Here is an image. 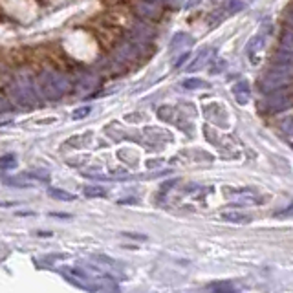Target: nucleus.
I'll return each mask as SVG.
<instances>
[{"label": "nucleus", "mask_w": 293, "mask_h": 293, "mask_svg": "<svg viewBox=\"0 0 293 293\" xmlns=\"http://www.w3.org/2000/svg\"><path fill=\"white\" fill-rule=\"evenodd\" d=\"M38 88L46 99L57 101L70 90V82L66 77L57 72H43L38 75Z\"/></svg>", "instance_id": "obj_1"}, {"label": "nucleus", "mask_w": 293, "mask_h": 293, "mask_svg": "<svg viewBox=\"0 0 293 293\" xmlns=\"http://www.w3.org/2000/svg\"><path fill=\"white\" fill-rule=\"evenodd\" d=\"M293 81V73L286 72V70H279V68L271 66L266 77L262 79V90L271 92V90H279V88L286 87Z\"/></svg>", "instance_id": "obj_2"}, {"label": "nucleus", "mask_w": 293, "mask_h": 293, "mask_svg": "<svg viewBox=\"0 0 293 293\" xmlns=\"http://www.w3.org/2000/svg\"><path fill=\"white\" fill-rule=\"evenodd\" d=\"M13 96L17 99V103L26 108H33L35 106V97H33V92L29 90L28 87H22V85H17L13 88Z\"/></svg>", "instance_id": "obj_3"}, {"label": "nucleus", "mask_w": 293, "mask_h": 293, "mask_svg": "<svg viewBox=\"0 0 293 293\" xmlns=\"http://www.w3.org/2000/svg\"><path fill=\"white\" fill-rule=\"evenodd\" d=\"M233 96H235L236 103L238 105H247L249 103V97H251V87H249V82L247 81H238L233 87Z\"/></svg>", "instance_id": "obj_4"}, {"label": "nucleus", "mask_w": 293, "mask_h": 293, "mask_svg": "<svg viewBox=\"0 0 293 293\" xmlns=\"http://www.w3.org/2000/svg\"><path fill=\"white\" fill-rule=\"evenodd\" d=\"M192 43H194V40H192L191 35L180 31V33H176L173 38H171V44H169V52H171V53H174V52L178 53V52H182V50L187 48V46H191Z\"/></svg>", "instance_id": "obj_5"}, {"label": "nucleus", "mask_w": 293, "mask_h": 293, "mask_svg": "<svg viewBox=\"0 0 293 293\" xmlns=\"http://www.w3.org/2000/svg\"><path fill=\"white\" fill-rule=\"evenodd\" d=\"M273 66L279 68V70H286V72L293 73V52L284 50V52L277 53L273 61Z\"/></svg>", "instance_id": "obj_6"}, {"label": "nucleus", "mask_w": 293, "mask_h": 293, "mask_svg": "<svg viewBox=\"0 0 293 293\" xmlns=\"http://www.w3.org/2000/svg\"><path fill=\"white\" fill-rule=\"evenodd\" d=\"M291 103H293L291 94H284V92H280L279 96H275L269 99V108H271V110H282V108L289 106Z\"/></svg>", "instance_id": "obj_7"}, {"label": "nucleus", "mask_w": 293, "mask_h": 293, "mask_svg": "<svg viewBox=\"0 0 293 293\" xmlns=\"http://www.w3.org/2000/svg\"><path fill=\"white\" fill-rule=\"evenodd\" d=\"M211 55H213V50L211 48H207V50H202V52L198 53L196 55V59L192 61L191 64H189V72H198L200 68H203L207 63H209V59H211Z\"/></svg>", "instance_id": "obj_8"}, {"label": "nucleus", "mask_w": 293, "mask_h": 293, "mask_svg": "<svg viewBox=\"0 0 293 293\" xmlns=\"http://www.w3.org/2000/svg\"><path fill=\"white\" fill-rule=\"evenodd\" d=\"M222 218L226 222H231V224H249L251 217L244 215V213L238 211H231V213H222Z\"/></svg>", "instance_id": "obj_9"}, {"label": "nucleus", "mask_w": 293, "mask_h": 293, "mask_svg": "<svg viewBox=\"0 0 293 293\" xmlns=\"http://www.w3.org/2000/svg\"><path fill=\"white\" fill-rule=\"evenodd\" d=\"M48 194L53 198V200H61V202H72V200H75V196H73V194L66 192L64 189H57V187H50L48 189Z\"/></svg>", "instance_id": "obj_10"}, {"label": "nucleus", "mask_w": 293, "mask_h": 293, "mask_svg": "<svg viewBox=\"0 0 293 293\" xmlns=\"http://www.w3.org/2000/svg\"><path fill=\"white\" fill-rule=\"evenodd\" d=\"M158 6L154 4V2H150V0H145V2H141L140 6H138V11H140L143 17H156L158 15Z\"/></svg>", "instance_id": "obj_11"}, {"label": "nucleus", "mask_w": 293, "mask_h": 293, "mask_svg": "<svg viewBox=\"0 0 293 293\" xmlns=\"http://www.w3.org/2000/svg\"><path fill=\"white\" fill-rule=\"evenodd\" d=\"M96 87V79L94 77H81V81L77 82V90H79V94H87V92H90L92 88Z\"/></svg>", "instance_id": "obj_12"}, {"label": "nucleus", "mask_w": 293, "mask_h": 293, "mask_svg": "<svg viewBox=\"0 0 293 293\" xmlns=\"http://www.w3.org/2000/svg\"><path fill=\"white\" fill-rule=\"evenodd\" d=\"M203 112H205L207 119H211L213 123H220V106H218L217 103H213V105H209L207 108H203Z\"/></svg>", "instance_id": "obj_13"}, {"label": "nucleus", "mask_w": 293, "mask_h": 293, "mask_svg": "<svg viewBox=\"0 0 293 293\" xmlns=\"http://www.w3.org/2000/svg\"><path fill=\"white\" fill-rule=\"evenodd\" d=\"M182 87L183 88H187V90H196V88H203V87H207L205 85V81H202V79H185V81L182 82Z\"/></svg>", "instance_id": "obj_14"}, {"label": "nucleus", "mask_w": 293, "mask_h": 293, "mask_svg": "<svg viewBox=\"0 0 293 293\" xmlns=\"http://www.w3.org/2000/svg\"><path fill=\"white\" fill-rule=\"evenodd\" d=\"M280 43H282V48L288 50V52H293V29H288L284 31L282 37H280Z\"/></svg>", "instance_id": "obj_15"}, {"label": "nucleus", "mask_w": 293, "mask_h": 293, "mask_svg": "<svg viewBox=\"0 0 293 293\" xmlns=\"http://www.w3.org/2000/svg\"><path fill=\"white\" fill-rule=\"evenodd\" d=\"M280 130H282L286 136L293 138V115H289V117H284V119L280 121Z\"/></svg>", "instance_id": "obj_16"}, {"label": "nucleus", "mask_w": 293, "mask_h": 293, "mask_svg": "<svg viewBox=\"0 0 293 293\" xmlns=\"http://www.w3.org/2000/svg\"><path fill=\"white\" fill-rule=\"evenodd\" d=\"M92 112V106H79V108H75V110L72 112V119L79 121V119H85V117H88Z\"/></svg>", "instance_id": "obj_17"}, {"label": "nucleus", "mask_w": 293, "mask_h": 293, "mask_svg": "<svg viewBox=\"0 0 293 293\" xmlns=\"http://www.w3.org/2000/svg\"><path fill=\"white\" fill-rule=\"evenodd\" d=\"M209 289H213V291H235V284L231 282H215L209 286Z\"/></svg>", "instance_id": "obj_18"}, {"label": "nucleus", "mask_w": 293, "mask_h": 293, "mask_svg": "<svg viewBox=\"0 0 293 293\" xmlns=\"http://www.w3.org/2000/svg\"><path fill=\"white\" fill-rule=\"evenodd\" d=\"M15 165H17V158H15L13 154H6V156H2V159H0V167L4 169V171L13 169Z\"/></svg>", "instance_id": "obj_19"}, {"label": "nucleus", "mask_w": 293, "mask_h": 293, "mask_svg": "<svg viewBox=\"0 0 293 293\" xmlns=\"http://www.w3.org/2000/svg\"><path fill=\"white\" fill-rule=\"evenodd\" d=\"M4 183L6 185H13V187H29L31 183L29 182H26V180H22V176H17V178H6L4 180Z\"/></svg>", "instance_id": "obj_20"}, {"label": "nucleus", "mask_w": 293, "mask_h": 293, "mask_svg": "<svg viewBox=\"0 0 293 293\" xmlns=\"http://www.w3.org/2000/svg\"><path fill=\"white\" fill-rule=\"evenodd\" d=\"M85 194L87 196H90V198H103L106 194L105 192V189H101V187H85Z\"/></svg>", "instance_id": "obj_21"}, {"label": "nucleus", "mask_w": 293, "mask_h": 293, "mask_svg": "<svg viewBox=\"0 0 293 293\" xmlns=\"http://www.w3.org/2000/svg\"><path fill=\"white\" fill-rule=\"evenodd\" d=\"M262 46H264V38H262V35H259V37H255L253 40L249 43V48H247V53H255L259 52V50H262Z\"/></svg>", "instance_id": "obj_22"}, {"label": "nucleus", "mask_w": 293, "mask_h": 293, "mask_svg": "<svg viewBox=\"0 0 293 293\" xmlns=\"http://www.w3.org/2000/svg\"><path fill=\"white\" fill-rule=\"evenodd\" d=\"M244 6L245 2H242V0H231L229 6H227V11H229V13H236V11L244 10Z\"/></svg>", "instance_id": "obj_23"}, {"label": "nucleus", "mask_w": 293, "mask_h": 293, "mask_svg": "<svg viewBox=\"0 0 293 293\" xmlns=\"http://www.w3.org/2000/svg\"><path fill=\"white\" fill-rule=\"evenodd\" d=\"M121 236H127V238H134V240H147V235H138V233H123Z\"/></svg>", "instance_id": "obj_24"}, {"label": "nucleus", "mask_w": 293, "mask_h": 293, "mask_svg": "<svg viewBox=\"0 0 293 293\" xmlns=\"http://www.w3.org/2000/svg\"><path fill=\"white\" fill-rule=\"evenodd\" d=\"M293 215V203L291 205H288V209H284V211H279L275 217H291Z\"/></svg>", "instance_id": "obj_25"}, {"label": "nucleus", "mask_w": 293, "mask_h": 293, "mask_svg": "<svg viewBox=\"0 0 293 293\" xmlns=\"http://www.w3.org/2000/svg\"><path fill=\"white\" fill-rule=\"evenodd\" d=\"M161 163H163V161H159V159H150V161H147V167H149V169H156V167H159Z\"/></svg>", "instance_id": "obj_26"}, {"label": "nucleus", "mask_w": 293, "mask_h": 293, "mask_svg": "<svg viewBox=\"0 0 293 293\" xmlns=\"http://www.w3.org/2000/svg\"><path fill=\"white\" fill-rule=\"evenodd\" d=\"M187 59H189V53H183L182 57H180L178 61H176V63H174V64H176V68H180V66H182V64L185 63V61H187Z\"/></svg>", "instance_id": "obj_27"}, {"label": "nucleus", "mask_w": 293, "mask_h": 293, "mask_svg": "<svg viewBox=\"0 0 293 293\" xmlns=\"http://www.w3.org/2000/svg\"><path fill=\"white\" fill-rule=\"evenodd\" d=\"M174 183H176V180H171V182L163 183V187H161V192H165V191H167L169 187H171V185H174Z\"/></svg>", "instance_id": "obj_28"}, {"label": "nucleus", "mask_w": 293, "mask_h": 293, "mask_svg": "<svg viewBox=\"0 0 293 293\" xmlns=\"http://www.w3.org/2000/svg\"><path fill=\"white\" fill-rule=\"evenodd\" d=\"M52 217H59V218H70V215H64V213H52Z\"/></svg>", "instance_id": "obj_29"}, {"label": "nucleus", "mask_w": 293, "mask_h": 293, "mask_svg": "<svg viewBox=\"0 0 293 293\" xmlns=\"http://www.w3.org/2000/svg\"><path fill=\"white\" fill-rule=\"evenodd\" d=\"M289 22H291V24H293V15H291V17H289Z\"/></svg>", "instance_id": "obj_30"}]
</instances>
